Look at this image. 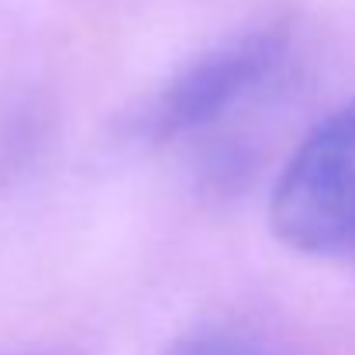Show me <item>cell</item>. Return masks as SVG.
Returning <instances> with one entry per match:
<instances>
[{"instance_id":"obj_1","label":"cell","mask_w":355,"mask_h":355,"mask_svg":"<svg viewBox=\"0 0 355 355\" xmlns=\"http://www.w3.org/2000/svg\"><path fill=\"white\" fill-rule=\"evenodd\" d=\"M269 221L283 245L304 255L355 248V97L290 155L269 200Z\"/></svg>"},{"instance_id":"obj_2","label":"cell","mask_w":355,"mask_h":355,"mask_svg":"<svg viewBox=\"0 0 355 355\" xmlns=\"http://www.w3.org/2000/svg\"><path fill=\"white\" fill-rule=\"evenodd\" d=\"M290 49L286 24L248 28L225 45H214L187 69H180L145 107L138 131L155 141L190 138L238 111L283 62Z\"/></svg>"},{"instance_id":"obj_3","label":"cell","mask_w":355,"mask_h":355,"mask_svg":"<svg viewBox=\"0 0 355 355\" xmlns=\"http://www.w3.org/2000/svg\"><path fill=\"white\" fill-rule=\"evenodd\" d=\"M166 355H272L262 342H255L245 331L232 328H200L190 331L187 338H180Z\"/></svg>"}]
</instances>
